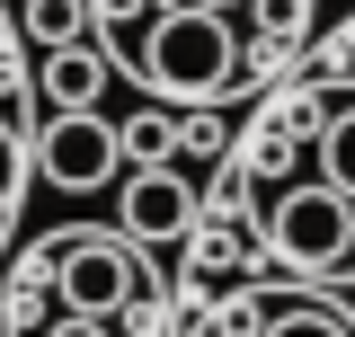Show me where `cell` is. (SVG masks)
Instances as JSON below:
<instances>
[{
	"mask_svg": "<svg viewBox=\"0 0 355 337\" xmlns=\"http://www.w3.org/2000/svg\"><path fill=\"white\" fill-rule=\"evenodd\" d=\"M320 178L355 196V98H329V116H320Z\"/></svg>",
	"mask_w": 355,
	"mask_h": 337,
	"instance_id": "7",
	"label": "cell"
},
{
	"mask_svg": "<svg viewBox=\"0 0 355 337\" xmlns=\"http://www.w3.org/2000/svg\"><path fill=\"white\" fill-rule=\"evenodd\" d=\"M258 337H355L347 311H329V302H284V311H266Z\"/></svg>",
	"mask_w": 355,
	"mask_h": 337,
	"instance_id": "9",
	"label": "cell"
},
{
	"mask_svg": "<svg viewBox=\"0 0 355 337\" xmlns=\"http://www.w3.org/2000/svg\"><path fill=\"white\" fill-rule=\"evenodd\" d=\"M0 337H9V329H0Z\"/></svg>",
	"mask_w": 355,
	"mask_h": 337,
	"instance_id": "15",
	"label": "cell"
},
{
	"mask_svg": "<svg viewBox=\"0 0 355 337\" xmlns=\"http://www.w3.org/2000/svg\"><path fill=\"white\" fill-rule=\"evenodd\" d=\"M44 337H107V320H80V311H71V320H53Z\"/></svg>",
	"mask_w": 355,
	"mask_h": 337,
	"instance_id": "13",
	"label": "cell"
},
{
	"mask_svg": "<svg viewBox=\"0 0 355 337\" xmlns=\"http://www.w3.org/2000/svg\"><path fill=\"white\" fill-rule=\"evenodd\" d=\"M44 266H53V284H62V311H80V320H116L133 302L125 231H53V240H44Z\"/></svg>",
	"mask_w": 355,
	"mask_h": 337,
	"instance_id": "3",
	"label": "cell"
},
{
	"mask_svg": "<svg viewBox=\"0 0 355 337\" xmlns=\"http://www.w3.org/2000/svg\"><path fill=\"white\" fill-rule=\"evenodd\" d=\"M116 231L125 240H187L196 231V187L178 168H133L116 187Z\"/></svg>",
	"mask_w": 355,
	"mask_h": 337,
	"instance_id": "5",
	"label": "cell"
},
{
	"mask_svg": "<svg viewBox=\"0 0 355 337\" xmlns=\"http://www.w3.org/2000/svg\"><path fill=\"white\" fill-rule=\"evenodd\" d=\"M169 151H178V125L160 116V107L125 116V160H133V168H169Z\"/></svg>",
	"mask_w": 355,
	"mask_h": 337,
	"instance_id": "10",
	"label": "cell"
},
{
	"mask_svg": "<svg viewBox=\"0 0 355 337\" xmlns=\"http://www.w3.org/2000/svg\"><path fill=\"white\" fill-rule=\"evenodd\" d=\"M133 71L160 89V98H214V89H231V71H240V36H231L222 9H187V0H178L160 18H142Z\"/></svg>",
	"mask_w": 355,
	"mask_h": 337,
	"instance_id": "1",
	"label": "cell"
},
{
	"mask_svg": "<svg viewBox=\"0 0 355 337\" xmlns=\"http://www.w3.org/2000/svg\"><path fill=\"white\" fill-rule=\"evenodd\" d=\"M249 18H258V36L284 44V36H302V27H311V0H249Z\"/></svg>",
	"mask_w": 355,
	"mask_h": 337,
	"instance_id": "11",
	"label": "cell"
},
{
	"mask_svg": "<svg viewBox=\"0 0 355 337\" xmlns=\"http://www.w3.org/2000/svg\"><path fill=\"white\" fill-rule=\"evenodd\" d=\"M266 257L302 266V275H329L355 257V196L329 187V178H293L275 205H266Z\"/></svg>",
	"mask_w": 355,
	"mask_h": 337,
	"instance_id": "2",
	"label": "cell"
},
{
	"mask_svg": "<svg viewBox=\"0 0 355 337\" xmlns=\"http://www.w3.org/2000/svg\"><path fill=\"white\" fill-rule=\"evenodd\" d=\"M36 168L53 178V187L89 196V187L125 178V125H107L98 107H80V116H53V125L36 133Z\"/></svg>",
	"mask_w": 355,
	"mask_h": 337,
	"instance_id": "4",
	"label": "cell"
},
{
	"mask_svg": "<svg viewBox=\"0 0 355 337\" xmlns=\"http://www.w3.org/2000/svg\"><path fill=\"white\" fill-rule=\"evenodd\" d=\"M18 168H27V142H18V125H9V116H0V222H9V205H18V187H27Z\"/></svg>",
	"mask_w": 355,
	"mask_h": 337,
	"instance_id": "12",
	"label": "cell"
},
{
	"mask_svg": "<svg viewBox=\"0 0 355 337\" xmlns=\"http://www.w3.org/2000/svg\"><path fill=\"white\" fill-rule=\"evenodd\" d=\"M44 98H53V116H80L107 98V53L98 44H62L53 62H44Z\"/></svg>",
	"mask_w": 355,
	"mask_h": 337,
	"instance_id": "6",
	"label": "cell"
},
{
	"mask_svg": "<svg viewBox=\"0 0 355 337\" xmlns=\"http://www.w3.org/2000/svg\"><path fill=\"white\" fill-rule=\"evenodd\" d=\"M187 9H222V18H231V9H249V0H187Z\"/></svg>",
	"mask_w": 355,
	"mask_h": 337,
	"instance_id": "14",
	"label": "cell"
},
{
	"mask_svg": "<svg viewBox=\"0 0 355 337\" xmlns=\"http://www.w3.org/2000/svg\"><path fill=\"white\" fill-rule=\"evenodd\" d=\"M18 18H27V36L53 44V53H62V44H89V0H27Z\"/></svg>",
	"mask_w": 355,
	"mask_h": 337,
	"instance_id": "8",
	"label": "cell"
}]
</instances>
